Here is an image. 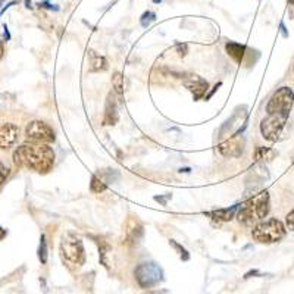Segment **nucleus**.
<instances>
[{
    "label": "nucleus",
    "instance_id": "22",
    "mask_svg": "<svg viewBox=\"0 0 294 294\" xmlns=\"http://www.w3.org/2000/svg\"><path fill=\"white\" fill-rule=\"evenodd\" d=\"M154 19H156V13L150 12V11H149V12H144L143 13V16H141V25L146 28V26L150 25Z\"/></svg>",
    "mask_w": 294,
    "mask_h": 294
},
{
    "label": "nucleus",
    "instance_id": "1",
    "mask_svg": "<svg viewBox=\"0 0 294 294\" xmlns=\"http://www.w3.org/2000/svg\"><path fill=\"white\" fill-rule=\"evenodd\" d=\"M55 157L56 154L49 144L33 141L19 146L13 153V161L16 165L28 168L39 174H46L50 171L55 165Z\"/></svg>",
    "mask_w": 294,
    "mask_h": 294
},
{
    "label": "nucleus",
    "instance_id": "26",
    "mask_svg": "<svg viewBox=\"0 0 294 294\" xmlns=\"http://www.w3.org/2000/svg\"><path fill=\"white\" fill-rule=\"evenodd\" d=\"M3 55H5V44H3V41L0 40V59L3 58Z\"/></svg>",
    "mask_w": 294,
    "mask_h": 294
},
{
    "label": "nucleus",
    "instance_id": "16",
    "mask_svg": "<svg viewBox=\"0 0 294 294\" xmlns=\"http://www.w3.org/2000/svg\"><path fill=\"white\" fill-rule=\"evenodd\" d=\"M89 64L90 72H100V71H106V69H108V61H106V58L94 50L89 51Z\"/></svg>",
    "mask_w": 294,
    "mask_h": 294
},
{
    "label": "nucleus",
    "instance_id": "3",
    "mask_svg": "<svg viewBox=\"0 0 294 294\" xmlns=\"http://www.w3.org/2000/svg\"><path fill=\"white\" fill-rule=\"evenodd\" d=\"M61 257L69 269L81 268L86 263V252L81 238L72 232L65 234L61 243Z\"/></svg>",
    "mask_w": 294,
    "mask_h": 294
},
{
    "label": "nucleus",
    "instance_id": "10",
    "mask_svg": "<svg viewBox=\"0 0 294 294\" xmlns=\"http://www.w3.org/2000/svg\"><path fill=\"white\" fill-rule=\"evenodd\" d=\"M182 84H184L185 89L192 93L194 100H200V99L206 94V91L209 90V83L206 81L205 78L199 77V75H189V77H184Z\"/></svg>",
    "mask_w": 294,
    "mask_h": 294
},
{
    "label": "nucleus",
    "instance_id": "23",
    "mask_svg": "<svg viewBox=\"0 0 294 294\" xmlns=\"http://www.w3.org/2000/svg\"><path fill=\"white\" fill-rule=\"evenodd\" d=\"M8 175H9V169L5 167L3 164H0V190L3 189L6 179H8Z\"/></svg>",
    "mask_w": 294,
    "mask_h": 294
},
{
    "label": "nucleus",
    "instance_id": "11",
    "mask_svg": "<svg viewBox=\"0 0 294 294\" xmlns=\"http://www.w3.org/2000/svg\"><path fill=\"white\" fill-rule=\"evenodd\" d=\"M143 232H144V227L139 219H128L127 225H125V243L128 246H136L140 243L143 238Z\"/></svg>",
    "mask_w": 294,
    "mask_h": 294
},
{
    "label": "nucleus",
    "instance_id": "9",
    "mask_svg": "<svg viewBox=\"0 0 294 294\" xmlns=\"http://www.w3.org/2000/svg\"><path fill=\"white\" fill-rule=\"evenodd\" d=\"M246 149V139L240 136V132L231 136L230 139L224 140L218 144V152L224 157H240L244 153Z\"/></svg>",
    "mask_w": 294,
    "mask_h": 294
},
{
    "label": "nucleus",
    "instance_id": "29",
    "mask_svg": "<svg viewBox=\"0 0 294 294\" xmlns=\"http://www.w3.org/2000/svg\"><path fill=\"white\" fill-rule=\"evenodd\" d=\"M154 3H161V2H162V0H153Z\"/></svg>",
    "mask_w": 294,
    "mask_h": 294
},
{
    "label": "nucleus",
    "instance_id": "28",
    "mask_svg": "<svg viewBox=\"0 0 294 294\" xmlns=\"http://www.w3.org/2000/svg\"><path fill=\"white\" fill-rule=\"evenodd\" d=\"M288 3H290L291 6H294V0H288Z\"/></svg>",
    "mask_w": 294,
    "mask_h": 294
},
{
    "label": "nucleus",
    "instance_id": "12",
    "mask_svg": "<svg viewBox=\"0 0 294 294\" xmlns=\"http://www.w3.org/2000/svg\"><path fill=\"white\" fill-rule=\"evenodd\" d=\"M19 128L15 124H2L0 125V149H9L18 141Z\"/></svg>",
    "mask_w": 294,
    "mask_h": 294
},
{
    "label": "nucleus",
    "instance_id": "7",
    "mask_svg": "<svg viewBox=\"0 0 294 294\" xmlns=\"http://www.w3.org/2000/svg\"><path fill=\"white\" fill-rule=\"evenodd\" d=\"M294 103V90L291 87H280L266 103V114H290Z\"/></svg>",
    "mask_w": 294,
    "mask_h": 294
},
{
    "label": "nucleus",
    "instance_id": "2",
    "mask_svg": "<svg viewBox=\"0 0 294 294\" xmlns=\"http://www.w3.org/2000/svg\"><path fill=\"white\" fill-rule=\"evenodd\" d=\"M271 206V199L269 193L266 190H262L257 194H253L249 197L244 203L240 205L238 212H237V219L240 224L246 227H255L260 221H263L268 217L269 207Z\"/></svg>",
    "mask_w": 294,
    "mask_h": 294
},
{
    "label": "nucleus",
    "instance_id": "6",
    "mask_svg": "<svg viewBox=\"0 0 294 294\" xmlns=\"http://www.w3.org/2000/svg\"><path fill=\"white\" fill-rule=\"evenodd\" d=\"M288 114H269L266 118L262 119L260 122V134L265 140L275 143L280 140L282 136V131L287 125Z\"/></svg>",
    "mask_w": 294,
    "mask_h": 294
},
{
    "label": "nucleus",
    "instance_id": "17",
    "mask_svg": "<svg viewBox=\"0 0 294 294\" xmlns=\"http://www.w3.org/2000/svg\"><path fill=\"white\" fill-rule=\"evenodd\" d=\"M112 86H114V93L118 96H122L127 90V84H125V77L121 72H115L112 77Z\"/></svg>",
    "mask_w": 294,
    "mask_h": 294
},
{
    "label": "nucleus",
    "instance_id": "14",
    "mask_svg": "<svg viewBox=\"0 0 294 294\" xmlns=\"http://www.w3.org/2000/svg\"><path fill=\"white\" fill-rule=\"evenodd\" d=\"M225 50L228 53V56L232 58L238 65H242L244 62V58L247 56V46L240 44V43H235V41H228L225 44Z\"/></svg>",
    "mask_w": 294,
    "mask_h": 294
},
{
    "label": "nucleus",
    "instance_id": "13",
    "mask_svg": "<svg viewBox=\"0 0 294 294\" xmlns=\"http://www.w3.org/2000/svg\"><path fill=\"white\" fill-rule=\"evenodd\" d=\"M119 119L118 114V103H116L115 94H109L108 96V102L104 108V115H103V125H115Z\"/></svg>",
    "mask_w": 294,
    "mask_h": 294
},
{
    "label": "nucleus",
    "instance_id": "15",
    "mask_svg": "<svg viewBox=\"0 0 294 294\" xmlns=\"http://www.w3.org/2000/svg\"><path fill=\"white\" fill-rule=\"evenodd\" d=\"M238 207H240V205H234L231 207H225V209H218V210L207 212L205 215L210 218V219H213V221H217V222H228L235 217V213L238 212Z\"/></svg>",
    "mask_w": 294,
    "mask_h": 294
},
{
    "label": "nucleus",
    "instance_id": "18",
    "mask_svg": "<svg viewBox=\"0 0 294 294\" xmlns=\"http://www.w3.org/2000/svg\"><path fill=\"white\" fill-rule=\"evenodd\" d=\"M275 150L269 149V147H257L255 152L256 162H269L275 157Z\"/></svg>",
    "mask_w": 294,
    "mask_h": 294
},
{
    "label": "nucleus",
    "instance_id": "24",
    "mask_svg": "<svg viewBox=\"0 0 294 294\" xmlns=\"http://www.w3.org/2000/svg\"><path fill=\"white\" fill-rule=\"evenodd\" d=\"M285 228L288 231H294V207L285 217Z\"/></svg>",
    "mask_w": 294,
    "mask_h": 294
},
{
    "label": "nucleus",
    "instance_id": "27",
    "mask_svg": "<svg viewBox=\"0 0 294 294\" xmlns=\"http://www.w3.org/2000/svg\"><path fill=\"white\" fill-rule=\"evenodd\" d=\"M5 237H6V231H5L3 228H2V227H0V240H3Z\"/></svg>",
    "mask_w": 294,
    "mask_h": 294
},
{
    "label": "nucleus",
    "instance_id": "8",
    "mask_svg": "<svg viewBox=\"0 0 294 294\" xmlns=\"http://www.w3.org/2000/svg\"><path fill=\"white\" fill-rule=\"evenodd\" d=\"M25 136L26 140L33 143H44V144L53 143L56 139L53 128L43 121H31L25 128Z\"/></svg>",
    "mask_w": 294,
    "mask_h": 294
},
{
    "label": "nucleus",
    "instance_id": "21",
    "mask_svg": "<svg viewBox=\"0 0 294 294\" xmlns=\"http://www.w3.org/2000/svg\"><path fill=\"white\" fill-rule=\"evenodd\" d=\"M169 244H171V246H172V247H174V249H175V250L178 252L179 257H181L182 260H189V259H190V255H189V252H187V250H185V249H184V247H182L181 244L177 243L175 240H169Z\"/></svg>",
    "mask_w": 294,
    "mask_h": 294
},
{
    "label": "nucleus",
    "instance_id": "20",
    "mask_svg": "<svg viewBox=\"0 0 294 294\" xmlns=\"http://www.w3.org/2000/svg\"><path fill=\"white\" fill-rule=\"evenodd\" d=\"M47 243H46V237L44 235H41V238H40V246H39V259L40 262L44 265L46 262H47Z\"/></svg>",
    "mask_w": 294,
    "mask_h": 294
},
{
    "label": "nucleus",
    "instance_id": "19",
    "mask_svg": "<svg viewBox=\"0 0 294 294\" xmlns=\"http://www.w3.org/2000/svg\"><path fill=\"white\" fill-rule=\"evenodd\" d=\"M108 185H109V184H108L99 174H94V175L91 177V182H90V190H91V193L104 192V190L108 189Z\"/></svg>",
    "mask_w": 294,
    "mask_h": 294
},
{
    "label": "nucleus",
    "instance_id": "25",
    "mask_svg": "<svg viewBox=\"0 0 294 294\" xmlns=\"http://www.w3.org/2000/svg\"><path fill=\"white\" fill-rule=\"evenodd\" d=\"M177 53H178L181 58H184V56L189 53V44H187V43H179V44H177Z\"/></svg>",
    "mask_w": 294,
    "mask_h": 294
},
{
    "label": "nucleus",
    "instance_id": "5",
    "mask_svg": "<svg viewBox=\"0 0 294 294\" xmlns=\"http://www.w3.org/2000/svg\"><path fill=\"white\" fill-rule=\"evenodd\" d=\"M134 277L141 288H153L164 281V271L156 262H143L134 269Z\"/></svg>",
    "mask_w": 294,
    "mask_h": 294
},
{
    "label": "nucleus",
    "instance_id": "4",
    "mask_svg": "<svg viewBox=\"0 0 294 294\" xmlns=\"http://www.w3.org/2000/svg\"><path fill=\"white\" fill-rule=\"evenodd\" d=\"M287 234V228L280 219L271 218L266 221H260L252 230V238L256 243L274 244L281 242Z\"/></svg>",
    "mask_w": 294,
    "mask_h": 294
}]
</instances>
